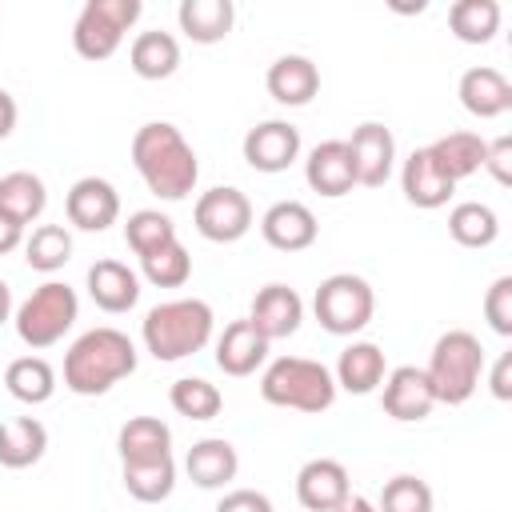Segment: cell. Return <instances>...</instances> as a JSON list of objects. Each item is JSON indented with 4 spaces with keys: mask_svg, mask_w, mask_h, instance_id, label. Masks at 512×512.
Segmentation results:
<instances>
[{
    "mask_svg": "<svg viewBox=\"0 0 512 512\" xmlns=\"http://www.w3.org/2000/svg\"><path fill=\"white\" fill-rule=\"evenodd\" d=\"M132 164H136L140 180L148 184V192L160 200H184L200 180V164H196L192 144L168 120H152V124L136 128Z\"/></svg>",
    "mask_w": 512,
    "mask_h": 512,
    "instance_id": "1",
    "label": "cell"
},
{
    "mask_svg": "<svg viewBox=\"0 0 512 512\" xmlns=\"http://www.w3.org/2000/svg\"><path fill=\"white\" fill-rule=\"evenodd\" d=\"M136 372V344L120 328L84 332L64 356V388L76 396H104L112 384Z\"/></svg>",
    "mask_w": 512,
    "mask_h": 512,
    "instance_id": "2",
    "label": "cell"
},
{
    "mask_svg": "<svg viewBox=\"0 0 512 512\" xmlns=\"http://www.w3.org/2000/svg\"><path fill=\"white\" fill-rule=\"evenodd\" d=\"M212 308L196 296H184V300H164L156 308H148L144 324H140V336H144V348L172 364V360H184L192 352H200L208 340H212Z\"/></svg>",
    "mask_w": 512,
    "mask_h": 512,
    "instance_id": "3",
    "label": "cell"
},
{
    "mask_svg": "<svg viewBox=\"0 0 512 512\" xmlns=\"http://www.w3.org/2000/svg\"><path fill=\"white\" fill-rule=\"evenodd\" d=\"M260 396L276 408L296 412H328L336 400V380L320 360L308 356H280L260 376Z\"/></svg>",
    "mask_w": 512,
    "mask_h": 512,
    "instance_id": "4",
    "label": "cell"
},
{
    "mask_svg": "<svg viewBox=\"0 0 512 512\" xmlns=\"http://www.w3.org/2000/svg\"><path fill=\"white\" fill-rule=\"evenodd\" d=\"M480 372H484V348L464 328L444 332L432 344V356H428V368H424L436 404H452V408L472 400V392L480 384Z\"/></svg>",
    "mask_w": 512,
    "mask_h": 512,
    "instance_id": "5",
    "label": "cell"
},
{
    "mask_svg": "<svg viewBox=\"0 0 512 512\" xmlns=\"http://www.w3.org/2000/svg\"><path fill=\"white\" fill-rule=\"evenodd\" d=\"M312 312H316V320H320L324 332H332V336H356L360 328H368V320L376 312L372 284L364 276L336 272V276L320 280V288L312 296Z\"/></svg>",
    "mask_w": 512,
    "mask_h": 512,
    "instance_id": "6",
    "label": "cell"
},
{
    "mask_svg": "<svg viewBox=\"0 0 512 512\" xmlns=\"http://www.w3.org/2000/svg\"><path fill=\"white\" fill-rule=\"evenodd\" d=\"M76 312H80L76 292L60 280H48L16 308V336L28 348H52L76 324Z\"/></svg>",
    "mask_w": 512,
    "mask_h": 512,
    "instance_id": "7",
    "label": "cell"
},
{
    "mask_svg": "<svg viewBox=\"0 0 512 512\" xmlns=\"http://www.w3.org/2000/svg\"><path fill=\"white\" fill-rule=\"evenodd\" d=\"M144 4L140 0H88L72 24V48L84 60H108L124 32L140 20Z\"/></svg>",
    "mask_w": 512,
    "mask_h": 512,
    "instance_id": "8",
    "label": "cell"
},
{
    "mask_svg": "<svg viewBox=\"0 0 512 512\" xmlns=\"http://www.w3.org/2000/svg\"><path fill=\"white\" fill-rule=\"evenodd\" d=\"M192 224L212 244H236L252 228V204L240 188H208L192 208Z\"/></svg>",
    "mask_w": 512,
    "mask_h": 512,
    "instance_id": "9",
    "label": "cell"
},
{
    "mask_svg": "<svg viewBox=\"0 0 512 512\" xmlns=\"http://www.w3.org/2000/svg\"><path fill=\"white\" fill-rule=\"evenodd\" d=\"M344 144H348L352 164H356V184H364V188L388 184L392 164H396V140H392V132L384 124L364 120V124L352 128V136Z\"/></svg>",
    "mask_w": 512,
    "mask_h": 512,
    "instance_id": "10",
    "label": "cell"
},
{
    "mask_svg": "<svg viewBox=\"0 0 512 512\" xmlns=\"http://www.w3.org/2000/svg\"><path fill=\"white\" fill-rule=\"evenodd\" d=\"M64 212H68V224L72 228H80V232H104L120 216V192L108 180H100V176H84V180H76L68 188Z\"/></svg>",
    "mask_w": 512,
    "mask_h": 512,
    "instance_id": "11",
    "label": "cell"
},
{
    "mask_svg": "<svg viewBox=\"0 0 512 512\" xmlns=\"http://www.w3.org/2000/svg\"><path fill=\"white\" fill-rule=\"evenodd\" d=\"M300 156V128L288 120H264L244 136V160L256 172H284Z\"/></svg>",
    "mask_w": 512,
    "mask_h": 512,
    "instance_id": "12",
    "label": "cell"
},
{
    "mask_svg": "<svg viewBox=\"0 0 512 512\" xmlns=\"http://www.w3.org/2000/svg\"><path fill=\"white\" fill-rule=\"evenodd\" d=\"M304 320V300L296 288L288 284H264L256 296H252V312H248V324L272 344V340H284L300 328Z\"/></svg>",
    "mask_w": 512,
    "mask_h": 512,
    "instance_id": "13",
    "label": "cell"
},
{
    "mask_svg": "<svg viewBox=\"0 0 512 512\" xmlns=\"http://www.w3.org/2000/svg\"><path fill=\"white\" fill-rule=\"evenodd\" d=\"M352 496V484H348V468L332 456H316L308 460L300 472H296V500L308 508V512H332L340 508L344 500Z\"/></svg>",
    "mask_w": 512,
    "mask_h": 512,
    "instance_id": "14",
    "label": "cell"
},
{
    "mask_svg": "<svg viewBox=\"0 0 512 512\" xmlns=\"http://www.w3.org/2000/svg\"><path fill=\"white\" fill-rule=\"evenodd\" d=\"M384 412L400 424H416L424 420L432 408H436V396H432V384L424 376V368H412V364H400L384 376V396H380Z\"/></svg>",
    "mask_w": 512,
    "mask_h": 512,
    "instance_id": "15",
    "label": "cell"
},
{
    "mask_svg": "<svg viewBox=\"0 0 512 512\" xmlns=\"http://www.w3.org/2000/svg\"><path fill=\"white\" fill-rule=\"evenodd\" d=\"M316 216L308 204L300 200H276L264 216H260V236L276 248V252H304L316 244Z\"/></svg>",
    "mask_w": 512,
    "mask_h": 512,
    "instance_id": "16",
    "label": "cell"
},
{
    "mask_svg": "<svg viewBox=\"0 0 512 512\" xmlns=\"http://www.w3.org/2000/svg\"><path fill=\"white\" fill-rule=\"evenodd\" d=\"M304 180L312 192L336 200V196H348L356 188V164H352V152L344 140H324L308 152L304 160Z\"/></svg>",
    "mask_w": 512,
    "mask_h": 512,
    "instance_id": "17",
    "label": "cell"
},
{
    "mask_svg": "<svg viewBox=\"0 0 512 512\" xmlns=\"http://www.w3.org/2000/svg\"><path fill=\"white\" fill-rule=\"evenodd\" d=\"M88 296H92V304L100 312L120 316V312L136 308V300H140V276L128 264H120V260H96L88 268Z\"/></svg>",
    "mask_w": 512,
    "mask_h": 512,
    "instance_id": "18",
    "label": "cell"
},
{
    "mask_svg": "<svg viewBox=\"0 0 512 512\" xmlns=\"http://www.w3.org/2000/svg\"><path fill=\"white\" fill-rule=\"evenodd\" d=\"M456 92H460V104L472 116H480V120H496V116H504L512 108V84H508V76L496 72V68H488V64L468 68L460 76V88Z\"/></svg>",
    "mask_w": 512,
    "mask_h": 512,
    "instance_id": "19",
    "label": "cell"
},
{
    "mask_svg": "<svg viewBox=\"0 0 512 512\" xmlns=\"http://www.w3.org/2000/svg\"><path fill=\"white\" fill-rule=\"evenodd\" d=\"M384 376H388V360H384L380 344H372V340H352V344L340 352L332 380H336V388H344V392H352V396H368V392H376V388L384 384Z\"/></svg>",
    "mask_w": 512,
    "mask_h": 512,
    "instance_id": "20",
    "label": "cell"
},
{
    "mask_svg": "<svg viewBox=\"0 0 512 512\" xmlns=\"http://www.w3.org/2000/svg\"><path fill=\"white\" fill-rule=\"evenodd\" d=\"M400 188H404V200L416 208H444L452 200L456 184L436 168L428 148H416L400 168Z\"/></svg>",
    "mask_w": 512,
    "mask_h": 512,
    "instance_id": "21",
    "label": "cell"
},
{
    "mask_svg": "<svg viewBox=\"0 0 512 512\" xmlns=\"http://www.w3.org/2000/svg\"><path fill=\"white\" fill-rule=\"evenodd\" d=\"M264 84H268V96H272L276 104H284V108H304V104L320 92V68H316L308 56H280V60L268 68Z\"/></svg>",
    "mask_w": 512,
    "mask_h": 512,
    "instance_id": "22",
    "label": "cell"
},
{
    "mask_svg": "<svg viewBox=\"0 0 512 512\" xmlns=\"http://www.w3.org/2000/svg\"><path fill=\"white\" fill-rule=\"evenodd\" d=\"M268 356V340L248 324V320H232L220 340H216V368L224 376H252Z\"/></svg>",
    "mask_w": 512,
    "mask_h": 512,
    "instance_id": "23",
    "label": "cell"
},
{
    "mask_svg": "<svg viewBox=\"0 0 512 512\" xmlns=\"http://www.w3.org/2000/svg\"><path fill=\"white\" fill-rule=\"evenodd\" d=\"M184 468H188V480L196 488H224L228 480H236L240 456L224 436H208V440H196L188 448Z\"/></svg>",
    "mask_w": 512,
    "mask_h": 512,
    "instance_id": "24",
    "label": "cell"
},
{
    "mask_svg": "<svg viewBox=\"0 0 512 512\" xmlns=\"http://www.w3.org/2000/svg\"><path fill=\"white\" fill-rule=\"evenodd\" d=\"M176 20L192 44H220L232 32L236 8H232V0H180Z\"/></svg>",
    "mask_w": 512,
    "mask_h": 512,
    "instance_id": "25",
    "label": "cell"
},
{
    "mask_svg": "<svg viewBox=\"0 0 512 512\" xmlns=\"http://www.w3.org/2000/svg\"><path fill=\"white\" fill-rule=\"evenodd\" d=\"M116 448H120V460H124V464L172 456V428H168L160 416H132V420L120 428Z\"/></svg>",
    "mask_w": 512,
    "mask_h": 512,
    "instance_id": "26",
    "label": "cell"
},
{
    "mask_svg": "<svg viewBox=\"0 0 512 512\" xmlns=\"http://www.w3.org/2000/svg\"><path fill=\"white\" fill-rule=\"evenodd\" d=\"M128 64L140 80H168L176 68H180V44L172 32H140L128 48Z\"/></svg>",
    "mask_w": 512,
    "mask_h": 512,
    "instance_id": "27",
    "label": "cell"
},
{
    "mask_svg": "<svg viewBox=\"0 0 512 512\" xmlns=\"http://www.w3.org/2000/svg\"><path fill=\"white\" fill-rule=\"evenodd\" d=\"M48 448V428L36 416H16L0 424V464L4 468H32Z\"/></svg>",
    "mask_w": 512,
    "mask_h": 512,
    "instance_id": "28",
    "label": "cell"
},
{
    "mask_svg": "<svg viewBox=\"0 0 512 512\" xmlns=\"http://www.w3.org/2000/svg\"><path fill=\"white\" fill-rule=\"evenodd\" d=\"M484 148H488V140H480L476 132H448V136H440V140L428 144L436 168H440L452 184L484 168Z\"/></svg>",
    "mask_w": 512,
    "mask_h": 512,
    "instance_id": "29",
    "label": "cell"
},
{
    "mask_svg": "<svg viewBox=\"0 0 512 512\" xmlns=\"http://www.w3.org/2000/svg\"><path fill=\"white\" fill-rule=\"evenodd\" d=\"M48 204V188L36 172H8L0 176V212H8L16 224H32L40 220Z\"/></svg>",
    "mask_w": 512,
    "mask_h": 512,
    "instance_id": "30",
    "label": "cell"
},
{
    "mask_svg": "<svg viewBox=\"0 0 512 512\" xmlns=\"http://www.w3.org/2000/svg\"><path fill=\"white\" fill-rule=\"evenodd\" d=\"M448 28L460 44H488L500 32V4L496 0H456L448 8Z\"/></svg>",
    "mask_w": 512,
    "mask_h": 512,
    "instance_id": "31",
    "label": "cell"
},
{
    "mask_svg": "<svg viewBox=\"0 0 512 512\" xmlns=\"http://www.w3.org/2000/svg\"><path fill=\"white\" fill-rule=\"evenodd\" d=\"M448 236L460 244V248H488L496 236H500V220L488 204L480 200H464L448 212Z\"/></svg>",
    "mask_w": 512,
    "mask_h": 512,
    "instance_id": "32",
    "label": "cell"
},
{
    "mask_svg": "<svg viewBox=\"0 0 512 512\" xmlns=\"http://www.w3.org/2000/svg\"><path fill=\"white\" fill-rule=\"evenodd\" d=\"M4 384H8V392H12L16 400H24V404H44V400H52V392H56V372H52V364H48L44 356H20V360H12V364L4 368Z\"/></svg>",
    "mask_w": 512,
    "mask_h": 512,
    "instance_id": "33",
    "label": "cell"
},
{
    "mask_svg": "<svg viewBox=\"0 0 512 512\" xmlns=\"http://www.w3.org/2000/svg\"><path fill=\"white\" fill-rule=\"evenodd\" d=\"M124 488H128V496H136L140 504H160V500H168L172 488H176V464H172V456L124 464Z\"/></svg>",
    "mask_w": 512,
    "mask_h": 512,
    "instance_id": "34",
    "label": "cell"
},
{
    "mask_svg": "<svg viewBox=\"0 0 512 512\" xmlns=\"http://www.w3.org/2000/svg\"><path fill=\"white\" fill-rule=\"evenodd\" d=\"M24 260L32 272H56L72 260V232L64 224H40L24 240Z\"/></svg>",
    "mask_w": 512,
    "mask_h": 512,
    "instance_id": "35",
    "label": "cell"
},
{
    "mask_svg": "<svg viewBox=\"0 0 512 512\" xmlns=\"http://www.w3.org/2000/svg\"><path fill=\"white\" fill-rule=\"evenodd\" d=\"M168 400L180 416L188 420H216L220 408H224V396L216 384H208L204 376H180L172 388H168Z\"/></svg>",
    "mask_w": 512,
    "mask_h": 512,
    "instance_id": "36",
    "label": "cell"
},
{
    "mask_svg": "<svg viewBox=\"0 0 512 512\" xmlns=\"http://www.w3.org/2000/svg\"><path fill=\"white\" fill-rule=\"evenodd\" d=\"M140 268H144V280L148 284H156V288H180L192 276V256H188V248L180 240H172V244L140 256Z\"/></svg>",
    "mask_w": 512,
    "mask_h": 512,
    "instance_id": "37",
    "label": "cell"
},
{
    "mask_svg": "<svg viewBox=\"0 0 512 512\" xmlns=\"http://www.w3.org/2000/svg\"><path fill=\"white\" fill-rule=\"evenodd\" d=\"M124 240H128V248L136 256H148V252H156V248H164V244L176 240V224L164 212H156V208H140V212L128 216Z\"/></svg>",
    "mask_w": 512,
    "mask_h": 512,
    "instance_id": "38",
    "label": "cell"
},
{
    "mask_svg": "<svg viewBox=\"0 0 512 512\" xmlns=\"http://www.w3.org/2000/svg\"><path fill=\"white\" fill-rule=\"evenodd\" d=\"M376 512H432V488L420 476H392L380 488V504Z\"/></svg>",
    "mask_w": 512,
    "mask_h": 512,
    "instance_id": "39",
    "label": "cell"
},
{
    "mask_svg": "<svg viewBox=\"0 0 512 512\" xmlns=\"http://www.w3.org/2000/svg\"><path fill=\"white\" fill-rule=\"evenodd\" d=\"M484 320L492 324V332L512 336V276H496L484 292Z\"/></svg>",
    "mask_w": 512,
    "mask_h": 512,
    "instance_id": "40",
    "label": "cell"
},
{
    "mask_svg": "<svg viewBox=\"0 0 512 512\" xmlns=\"http://www.w3.org/2000/svg\"><path fill=\"white\" fill-rule=\"evenodd\" d=\"M484 168L492 172L496 184H512V136H496L484 148Z\"/></svg>",
    "mask_w": 512,
    "mask_h": 512,
    "instance_id": "41",
    "label": "cell"
},
{
    "mask_svg": "<svg viewBox=\"0 0 512 512\" xmlns=\"http://www.w3.org/2000/svg\"><path fill=\"white\" fill-rule=\"evenodd\" d=\"M216 512H272V500L256 488H236L216 504Z\"/></svg>",
    "mask_w": 512,
    "mask_h": 512,
    "instance_id": "42",
    "label": "cell"
},
{
    "mask_svg": "<svg viewBox=\"0 0 512 512\" xmlns=\"http://www.w3.org/2000/svg\"><path fill=\"white\" fill-rule=\"evenodd\" d=\"M492 396L496 400H512V352H504L492 368Z\"/></svg>",
    "mask_w": 512,
    "mask_h": 512,
    "instance_id": "43",
    "label": "cell"
},
{
    "mask_svg": "<svg viewBox=\"0 0 512 512\" xmlns=\"http://www.w3.org/2000/svg\"><path fill=\"white\" fill-rule=\"evenodd\" d=\"M24 244V224H16L8 212H0V256Z\"/></svg>",
    "mask_w": 512,
    "mask_h": 512,
    "instance_id": "44",
    "label": "cell"
},
{
    "mask_svg": "<svg viewBox=\"0 0 512 512\" xmlns=\"http://www.w3.org/2000/svg\"><path fill=\"white\" fill-rule=\"evenodd\" d=\"M16 116H20V108H16L12 92H4V88H0V140H8V136H12Z\"/></svg>",
    "mask_w": 512,
    "mask_h": 512,
    "instance_id": "45",
    "label": "cell"
},
{
    "mask_svg": "<svg viewBox=\"0 0 512 512\" xmlns=\"http://www.w3.org/2000/svg\"><path fill=\"white\" fill-rule=\"evenodd\" d=\"M332 512H376V504L368 500V496H348L340 508H332Z\"/></svg>",
    "mask_w": 512,
    "mask_h": 512,
    "instance_id": "46",
    "label": "cell"
},
{
    "mask_svg": "<svg viewBox=\"0 0 512 512\" xmlns=\"http://www.w3.org/2000/svg\"><path fill=\"white\" fill-rule=\"evenodd\" d=\"M8 316H12V288L0 280V324H4Z\"/></svg>",
    "mask_w": 512,
    "mask_h": 512,
    "instance_id": "47",
    "label": "cell"
}]
</instances>
